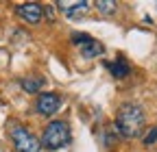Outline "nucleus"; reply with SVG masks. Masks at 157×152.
<instances>
[{"label": "nucleus", "instance_id": "obj_1", "mask_svg": "<svg viewBox=\"0 0 157 152\" xmlns=\"http://www.w3.org/2000/svg\"><path fill=\"white\" fill-rule=\"evenodd\" d=\"M144 128V111L137 104H122L116 113V130L122 137L133 139Z\"/></svg>", "mask_w": 157, "mask_h": 152}, {"label": "nucleus", "instance_id": "obj_2", "mask_svg": "<svg viewBox=\"0 0 157 152\" xmlns=\"http://www.w3.org/2000/svg\"><path fill=\"white\" fill-rule=\"evenodd\" d=\"M70 141V126L66 122H50L44 128V135H42V146L48 150H59L63 148Z\"/></svg>", "mask_w": 157, "mask_h": 152}, {"label": "nucleus", "instance_id": "obj_3", "mask_svg": "<svg viewBox=\"0 0 157 152\" xmlns=\"http://www.w3.org/2000/svg\"><path fill=\"white\" fill-rule=\"evenodd\" d=\"M11 139L17 152H39V148H42V141L24 126H15L11 130Z\"/></svg>", "mask_w": 157, "mask_h": 152}, {"label": "nucleus", "instance_id": "obj_4", "mask_svg": "<svg viewBox=\"0 0 157 152\" xmlns=\"http://www.w3.org/2000/svg\"><path fill=\"white\" fill-rule=\"evenodd\" d=\"M61 107V98L57 96V93H42V96L37 98V113H42V115H55Z\"/></svg>", "mask_w": 157, "mask_h": 152}, {"label": "nucleus", "instance_id": "obj_5", "mask_svg": "<svg viewBox=\"0 0 157 152\" xmlns=\"http://www.w3.org/2000/svg\"><path fill=\"white\" fill-rule=\"evenodd\" d=\"M17 15L22 17L24 22H29V24H37L44 17V9L37 2H24V5L17 7Z\"/></svg>", "mask_w": 157, "mask_h": 152}, {"label": "nucleus", "instance_id": "obj_6", "mask_svg": "<svg viewBox=\"0 0 157 152\" xmlns=\"http://www.w3.org/2000/svg\"><path fill=\"white\" fill-rule=\"evenodd\" d=\"M57 7L61 9L68 17H78L81 13H85V11H87L90 2H85V0H59Z\"/></svg>", "mask_w": 157, "mask_h": 152}, {"label": "nucleus", "instance_id": "obj_7", "mask_svg": "<svg viewBox=\"0 0 157 152\" xmlns=\"http://www.w3.org/2000/svg\"><path fill=\"white\" fill-rule=\"evenodd\" d=\"M78 48H81V54L85 56V59H96V56H101V54L105 52L103 44H101V42H96V39H92V37H90L87 42H83Z\"/></svg>", "mask_w": 157, "mask_h": 152}, {"label": "nucleus", "instance_id": "obj_8", "mask_svg": "<svg viewBox=\"0 0 157 152\" xmlns=\"http://www.w3.org/2000/svg\"><path fill=\"white\" fill-rule=\"evenodd\" d=\"M107 65V70L116 76V78H124V76H129V65H127V61H122V59H118V61H113V63H105Z\"/></svg>", "mask_w": 157, "mask_h": 152}, {"label": "nucleus", "instance_id": "obj_9", "mask_svg": "<svg viewBox=\"0 0 157 152\" xmlns=\"http://www.w3.org/2000/svg\"><path fill=\"white\" fill-rule=\"evenodd\" d=\"M42 85H44L42 78H24V81H22V87H24V91H29V93H37L39 89H42Z\"/></svg>", "mask_w": 157, "mask_h": 152}, {"label": "nucleus", "instance_id": "obj_10", "mask_svg": "<svg viewBox=\"0 0 157 152\" xmlns=\"http://www.w3.org/2000/svg\"><path fill=\"white\" fill-rule=\"evenodd\" d=\"M116 2L113 0H98L96 2V9L101 11V13H105V15H111V13H116Z\"/></svg>", "mask_w": 157, "mask_h": 152}, {"label": "nucleus", "instance_id": "obj_11", "mask_svg": "<svg viewBox=\"0 0 157 152\" xmlns=\"http://www.w3.org/2000/svg\"><path fill=\"white\" fill-rule=\"evenodd\" d=\"M155 141H157V126L151 128V130L146 132V137H144V143H146V146H151V143H155Z\"/></svg>", "mask_w": 157, "mask_h": 152}]
</instances>
